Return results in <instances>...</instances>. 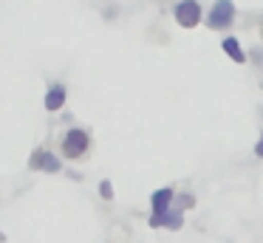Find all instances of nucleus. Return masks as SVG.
Segmentation results:
<instances>
[{"label": "nucleus", "mask_w": 263, "mask_h": 243, "mask_svg": "<svg viewBox=\"0 0 263 243\" xmlns=\"http://www.w3.org/2000/svg\"><path fill=\"white\" fill-rule=\"evenodd\" d=\"M88 133L80 127H71L68 133L63 136V156L65 158H82L88 153Z\"/></svg>", "instance_id": "f257e3e1"}, {"label": "nucleus", "mask_w": 263, "mask_h": 243, "mask_svg": "<svg viewBox=\"0 0 263 243\" xmlns=\"http://www.w3.org/2000/svg\"><path fill=\"white\" fill-rule=\"evenodd\" d=\"M235 20V6L232 0H218L215 6H212L210 17H206V26L212 28V31H218V28H229Z\"/></svg>", "instance_id": "f03ea898"}, {"label": "nucleus", "mask_w": 263, "mask_h": 243, "mask_svg": "<svg viewBox=\"0 0 263 243\" xmlns=\"http://www.w3.org/2000/svg\"><path fill=\"white\" fill-rule=\"evenodd\" d=\"M173 14H176V23L181 28H195L201 23V6L198 0H181Z\"/></svg>", "instance_id": "7ed1b4c3"}, {"label": "nucleus", "mask_w": 263, "mask_h": 243, "mask_svg": "<svg viewBox=\"0 0 263 243\" xmlns=\"http://www.w3.org/2000/svg\"><path fill=\"white\" fill-rule=\"evenodd\" d=\"M181 223H184L181 209H170L164 215H153L150 218V226H167V229H181Z\"/></svg>", "instance_id": "20e7f679"}, {"label": "nucleus", "mask_w": 263, "mask_h": 243, "mask_svg": "<svg viewBox=\"0 0 263 243\" xmlns=\"http://www.w3.org/2000/svg\"><path fill=\"white\" fill-rule=\"evenodd\" d=\"M31 167H34V170H46V173H57L60 161H57V156L40 150V153H34V156H31Z\"/></svg>", "instance_id": "39448f33"}, {"label": "nucleus", "mask_w": 263, "mask_h": 243, "mask_svg": "<svg viewBox=\"0 0 263 243\" xmlns=\"http://www.w3.org/2000/svg\"><path fill=\"white\" fill-rule=\"evenodd\" d=\"M173 195H176V192H173L170 186H164V190L156 192V195L150 198V203H153V215H164V212H170Z\"/></svg>", "instance_id": "423d86ee"}, {"label": "nucleus", "mask_w": 263, "mask_h": 243, "mask_svg": "<svg viewBox=\"0 0 263 243\" xmlns=\"http://www.w3.org/2000/svg\"><path fill=\"white\" fill-rule=\"evenodd\" d=\"M63 102H65V88L63 85H54V88L46 94V110H60Z\"/></svg>", "instance_id": "0eeeda50"}, {"label": "nucleus", "mask_w": 263, "mask_h": 243, "mask_svg": "<svg viewBox=\"0 0 263 243\" xmlns=\"http://www.w3.org/2000/svg\"><path fill=\"white\" fill-rule=\"evenodd\" d=\"M223 51L229 54V60H235V62H243L246 60V54H243V48L238 45V40H232V37H227L223 40Z\"/></svg>", "instance_id": "6e6552de"}, {"label": "nucleus", "mask_w": 263, "mask_h": 243, "mask_svg": "<svg viewBox=\"0 0 263 243\" xmlns=\"http://www.w3.org/2000/svg\"><path fill=\"white\" fill-rule=\"evenodd\" d=\"M99 192H102V198H114V186H110V181H102V184H99Z\"/></svg>", "instance_id": "1a4fd4ad"}, {"label": "nucleus", "mask_w": 263, "mask_h": 243, "mask_svg": "<svg viewBox=\"0 0 263 243\" xmlns=\"http://www.w3.org/2000/svg\"><path fill=\"white\" fill-rule=\"evenodd\" d=\"M255 153H257V156H263V136H260V141H257V147H255Z\"/></svg>", "instance_id": "9d476101"}]
</instances>
